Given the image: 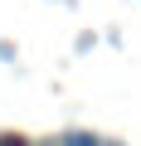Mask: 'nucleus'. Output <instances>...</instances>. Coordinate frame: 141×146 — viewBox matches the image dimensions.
Listing matches in <instances>:
<instances>
[{
    "mask_svg": "<svg viewBox=\"0 0 141 146\" xmlns=\"http://www.w3.org/2000/svg\"><path fill=\"white\" fill-rule=\"evenodd\" d=\"M68 146H102L97 136H83V131H73V136H68Z\"/></svg>",
    "mask_w": 141,
    "mask_h": 146,
    "instance_id": "1",
    "label": "nucleus"
},
{
    "mask_svg": "<svg viewBox=\"0 0 141 146\" xmlns=\"http://www.w3.org/2000/svg\"><path fill=\"white\" fill-rule=\"evenodd\" d=\"M0 146H29V141H20V136H0Z\"/></svg>",
    "mask_w": 141,
    "mask_h": 146,
    "instance_id": "2",
    "label": "nucleus"
}]
</instances>
